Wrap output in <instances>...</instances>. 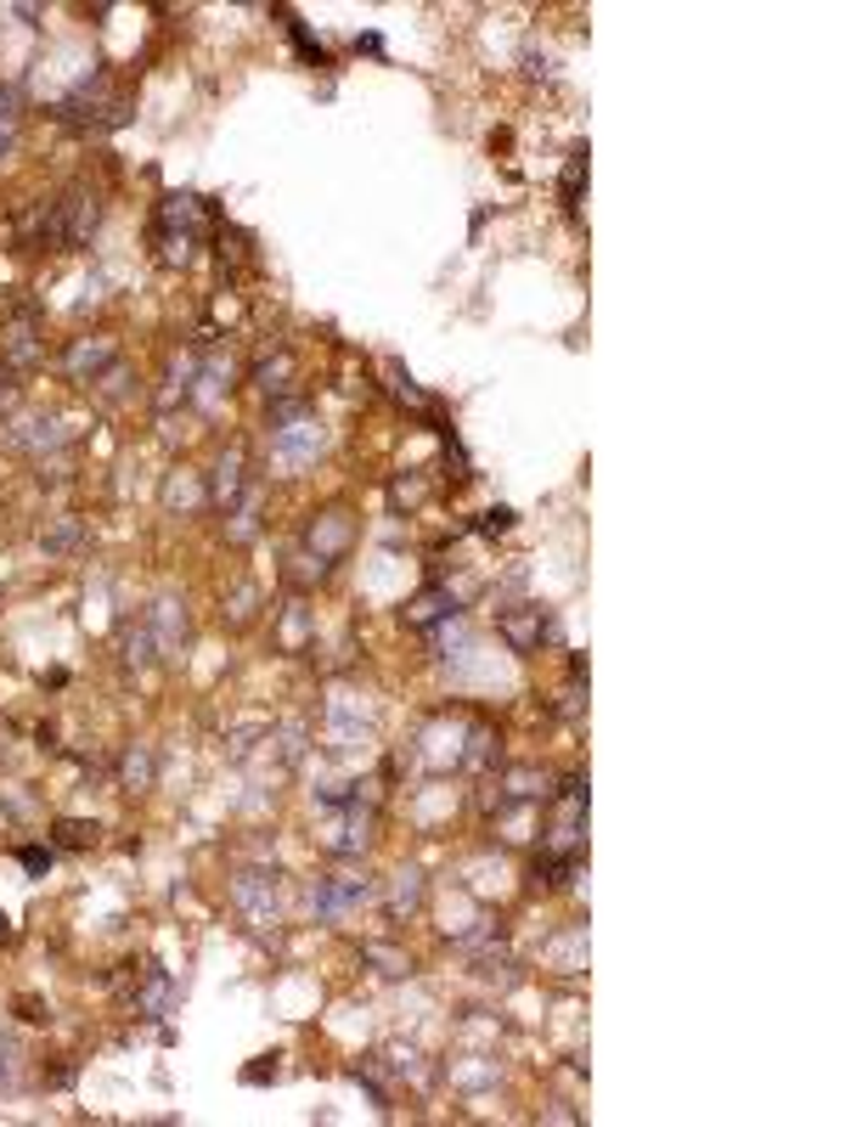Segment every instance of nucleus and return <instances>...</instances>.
<instances>
[{"instance_id": "nucleus-1", "label": "nucleus", "mask_w": 845, "mask_h": 1127, "mask_svg": "<svg viewBox=\"0 0 845 1127\" xmlns=\"http://www.w3.org/2000/svg\"><path fill=\"white\" fill-rule=\"evenodd\" d=\"M198 226H203V204L176 192V198H163L158 209V259L163 266H187L192 259V243H198Z\"/></svg>"}, {"instance_id": "nucleus-2", "label": "nucleus", "mask_w": 845, "mask_h": 1127, "mask_svg": "<svg viewBox=\"0 0 845 1127\" xmlns=\"http://www.w3.org/2000/svg\"><path fill=\"white\" fill-rule=\"evenodd\" d=\"M102 220V204L91 187H68L51 209H46V243H62V248H79V243H91Z\"/></svg>"}, {"instance_id": "nucleus-3", "label": "nucleus", "mask_w": 845, "mask_h": 1127, "mask_svg": "<svg viewBox=\"0 0 845 1127\" xmlns=\"http://www.w3.org/2000/svg\"><path fill=\"white\" fill-rule=\"evenodd\" d=\"M372 897V880H361V874H327V880H316V891H310V908H316V919H350L361 902Z\"/></svg>"}, {"instance_id": "nucleus-4", "label": "nucleus", "mask_w": 845, "mask_h": 1127, "mask_svg": "<svg viewBox=\"0 0 845 1127\" xmlns=\"http://www.w3.org/2000/svg\"><path fill=\"white\" fill-rule=\"evenodd\" d=\"M231 902L248 925H277L282 902H277V874H237L231 880Z\"/></svg>"}, {"instance_id": "nucleus-5", "label": "nucleus", "mask_w": 845, "mask_h": 1127, "mask_svg": "<svg viewBox=\"0 0 845 1127\" xmlns=\"http://www.w3.org/2000/svg\"><path fill=\"white\" fill-rule=\"evenodd\" d=\"M356 542V518L345 513V507H327V513H316L310 518V531H305V547H310V558H321V564H332V558H345V547Z\"/></svg>"}, {"instance_id": "nucleus-6", "label": "nucleus", "mask_w": 845, "mask_h": 1127, "mask_svg": "<svg viewBox=\"0 0 845 1127\" xmlns=\"http://www.w3.org/2000/svg\"><path fill=\"white\" fill-rule=\"evenodd\" d=\"M113 356H119V350H113V338H79L73 350L62 356V367H68L73 384H91V378H102V373L113 367Z\"/></svg>"}, {"instance_id": "nucleus-7", "label": "nucleus", "mask_w": 845, "mask_h": 1127, "mask_svg": "<svg viewBox=\"0 0 845 1127\" xmlns=\"http://www.w3.org/2000/svg\"><path fill=\"white\" fill-rule=\"evenodd\" d=\"M294 378H299L294 350H277V356H266L260 367H254V384H260L266 401H288V395H294Z\"/></svg>"}, {"instance_id": "nucleus-8", "label": "nucleus", "mask_w": 845, "mask_h": 1127, "mask_svg": "<svg viewBox=\"0 0 845 1127\" xmlns=\"http://www.w3.org/2000/svg\"><path fill=\"white\" fill-rule=\"evenodd\" d=\"M496 632L507 637V649L530 654V649H541V632H547V621H541V610H507V615L496 621Z\"/></svg>"}, {"instance_id": "nucleus-9", "label": "nucleus", "mask_w": 845, "mask_h": 1127, "mask_svg": "<svg viewBox=\"0 0 845 1127\" xmlns=\"http://www.w3.org/2000/svg\"><path fill=\"white\" fill-rule=\"evenodd\" d=\"M147 632H152V643H158V654H169L181 637H187V615H181V603L176 597H158L152 603V621H147Z\"/></svg>"}, {"instance_id": "nucleus-10", "label": "nucleus", "mask_w": 845, "mask_h": 1127, "mask_svg": "<svg viewBox=\"0 0 845 1127\" xmlns=\"http://www.w3.org/2000/svg\"><path fill=\"white\" fill-rule=\"evenodd\" d=\"M451 610H457V597H451L446 586H429V592H417V597H411L406 621H411V626H435V621H446Z\"/></svg>"}, {"instance_id": "nucleus-11", "label": "nucleus", "mask_w": 845, "mask_h": 1127, "mask_svg": "<svg viewBox=\"0 0 845 1127\" xmlns=\"http://www.w3.org/2000/svg\"><path fill=\"white\" fill-rule=\"evenodd\" d=\"M152 772H158V767H152V750H147V744H130L125 761H119V784H125L130 795H136V790H152Z\"/></svg>"}, {"instance_id": "nucleus-12", "label": "nucleus", "mask_w": 845, "mask_h": 1127, "mask_svg": "<svg viewBox=\"0 0 845 1127\" xmlns=\"http://www.w3.org/2000/svg\"><path fill=\"white\" fill-rule=\"evenodd\" d=\"M277 446H282L288 463H299V457H310L321 446V428L316 423H288V428H277Z\"/></svg>"}, {"instance_id": "nucleus-13", "label": "nucleus", "mask_w": 845, "mask_h": 1127, "mask_svg": "<svg viewBox=\"0 0 845 1127\" xmlns=\"http://www.w3.org/2000/svg\"><path fill=\"white\" fill-rule=\"evenodd\" d=\"M501 784H507V795H514V801H547V795H553V790H547V772H536V767H514Z\"/></svg>"}, {"instance_id": "nucleus-14", "label": "nucleus", "mask_w": 845, "mask_h": 1127, "mask_svg": "<svg viewBox=\"0 0 845 1127\" xmlns=\"http://www.w3.org/2000/svg\"><path fill=\"white\" fill-rule=\"evenodd\" d=\"M237 491H242V446H231L220 457V468H215V502L226 507V502H237Z\"/></svg>"}, {"instance_id": "nucleus-15", "label": "nucleus", "mask_w": 845, "mask_h": 1127, "mask_svg": "<svg viewBox=\"0 0 845 1127\" xmlns=\"http://www.w3.org/2000/svg\"><path fill=\"white\" fill-rule=\"evenodd\" d=\"M389 908H395V913H417V908H422V874H417V869H400V874H395Z\"/></svg>"}, {"instance_id": "nucleus-16", "label": "nucleus", "mask_w": 845, "mask_h": 1127, "mask_svg": "<svg viewBox=\"0 0 845 1127\" xmlns=\"http://www.w3.org/2000/svg\"><path fill=\"white\" fill-rule=\"evenodd\" d=\"M34 356H40V338H34L29 322H18V327L7 333V362H12V367H29Z\"/></svg>"}, {"instance_id": "nucleus-17", "label": "nucleus", "mask_w": 845, "mask_h": 1127, "mask_svg": "<svg viewBox=\"0 0 845 1127\" xmlns=\"http://www.w3.org/2000/svg\"><path fill=\"white\" fill-rule=\"evenodd\" d=\"M97 834H102V829H97V823H84V818H62V823H57V846H62V851L97 846Z\"/></svg>"}, {"instance_id": "nucleus-18", "label": "nucleus", "mask_w": 845, "mask_h": 1127, "mask_svg": "<svg viewBox=\"0 0 845 1127\" xmlns=\"http://www.w3.org/2000/svg\"><path fill=\"white\" fill-rule=\"evenodd\" d=\"M361 959H367V965H378V976H406V970H411V959H406V952L378 947V941H367V947H361Z\"/></svg>"}, {"instance_id": "nucleus-19", "label": "nucleus", "mask_w": 845, "mask_h": 1127, "mask_svg": "<svg viewBox=\"0 0 845 1127\" xmlns=\"http://www.w3.org/2000/svg\"><path fill=\"white\" fill-rule=\"evenodd\" d=\"M254 603H260V592H254V586H237V592L226 597L220 621H231V626H248V621H254Z\"/></svg>"}, {"instance_id": "nucleus-20", "label": "nucleus", "mask_w": 845, "mask_h": 1127, "mask_svg": "<svg viewBox=\"0 0 845 1127\" xmlns=\"http://www.w3.org/2000/svg\"><path fill=\"white\" fill-rule=\"evenodd\" d=\"M18 141V91H0V152Z\"/></svg>"}, {"instance_id": "nucleus-21", "label": "nucleus", "mask_w": 845, "mask_h": 1127, "mask_svg": "<svg viewBox=\"0 0 845 1127\" xmlns=\"http://www.w3.org/2000/svg\"><path fill=\"white\" fill-rule=\"evenodd\" d=\"M12 1082H18V1044L0 1037V1088H12Z\"/></svg>"}, {"instance_id": "nucleus-22", "label": "nucleus", "mask_w": 845, "mask_h": 1127, "mask_svg": "<svg viewBox=\"0 0 845 1127\" xmlns=\"http://www.w3.org/2000/svg\"><path fill=\"white\" fill-rule=\"evenodd\" d=\"M226 536H231V542H248V536H254V496L242 502V513L231 518V531H226Z\"/></svg>"}, {"instance_id": "nucleus-23", "label": "nucleus", "mask_w": 845, "mask_h": 1127, "mask_svg": "<svg viewBox=\"0 0 845 1127\" xmlns=\"http://www.w3.org/2000/svg\"><path fill=\"white\" fill-rule=\"evenodd\" d=\"M23 869H29V874H46V869H51V851L29 846V851H23Z\"/></svg>"}, {"instance_id": "nucleus-24", "label": "nucleus", "mask_w": 845, "mask_h": 1127, "mask_svg": "<svg viewBox=\"0 0 845 1127\" xmlns=\"http://www.w3.org/2000/svg\"><path fill=\"white\" fill-rule=\"evenodd\" d=\"M580 192V158H569V169H564V198H575Z\"/></svg>"}, {"instance_id": "nucleus-25", "label": "nucleus", "mask_w": 845, "mask_h": 1127, "mask_svg": "<svg viewBox=\"0 0 845 1127\" xmlns=\"http://www.w3.org/2000/svg\"><path fill=\"white\" fill-rule=\"evenodd\" d=\"M299 637H305V610L294 603V610H288V643H299Z\"/></svg>"}, {"instance_id": "nucleus-26", "label": "nucleus", "mask_w": 845, "mask_h": 1127, "mask_svg": "<svg viewBox=\"0 0 845 1127\" xmlns=\"http://www.w3.org/2000/svg\"><path fill=\"white\" fill-rule=\"evenodd\" d=\"M507 525H514V513H507V507H496V513L485 518V531H507Z\"/></svg>"}, {"instance_id": "nucleus-27", "label": "nucleus", "mask_w": 845, "mask_h": 1127, "mask_svg": "<svg viewBox=\"0 0 845 1127\" xmlns=\"http://www.w3.org/2000/svg\"><path fill=\"white\" fill-rule=\"evenodd\" d=\"M12 401H18V395H12V384H7V373H0V417H7V412H12Z\"/></svg>"}, {"instance_id": "nucleus-28", "label": "nucleus", "mask_w": 845, "mask_h": 1127, "mask_svg": "<svg viewBox=\"0 0 845 1127\" xmlns=\"http://www.w3.org/2000/svg\"><path fill=\"white\" fill-rule=\"evenodd\" d=\"M0 936H7V913H0Z\"/></svg>"}]
</instances>
